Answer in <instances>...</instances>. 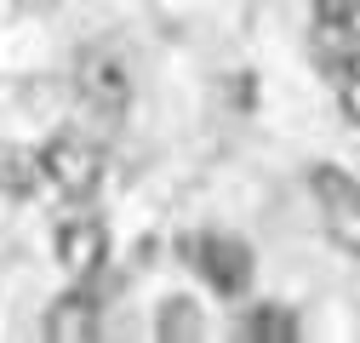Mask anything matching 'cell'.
I'll return each instance as SVG.
<instances>
[{"instance_id":"cell-3","label":"cell","mask_w":360,"mask_h":343,"mask_svg":"<svg viewBox=\"0 0 360 343\" xmlns=\"http://www.w3.org/2000/svg\"><path fill=\"white\" fill-rule=\"evenodd\" d=\"M184 252L195 257V269H200L223 297H235V292L252 286V252H246V240H235V235H200V240H189Z\"/></svg>"},{"instance_id":"cell-10","label":"cell","mask_w":360,"mask_h":343,"mask_svg":"<svg viewBox=\"0 0 360 343\" xmlns=\"http://www.w3.org/2000/svg\"><path fill=\"white\" fill-rule=\"evenodd\" d=\"M354 6H360V0H314V18H321L326 29H349L354 23Z\"/></svg>"},{"instance_id":"cell-1","label":"cell","mask_w":360,"mask_h":343,"mask_svg":"<svg viewBox=\"0 0 360 343\" xmlns=\"http://www.w3.org/2000/svg\"><path fill=\"white\" fill-rule=\"evenodd\" d=\"M40 166H46V183L58 195H69V200H86L103 183V149L75 138V132H63V138H52L46 149H40Z\"/></svg>"},{"instance_id":"cell-8","label":"cell","mask_w":360,"mask_h":343,"mask_svg":"<svg viewBox=\"0 0 360 343\" xmlns=\"http://www.w3.org/2000/svg\"><path fill=\"white\" fill-rule=\"evenodd\" d=\"M160 337H166V343H172V337H200V315H195L189 297H172V304L160 309Z\"/></svg>"},{"instance_id":"cell-9","label":"cell","mask_w":360,"mask_h":343,"mask_svg":"<svg viewBox=\"0 0 360 343\" xmlns=\"http://www.w3.org/2000/svg\"><path fill=\"white\" fill-rule=\"evenodd\" d=\"M246 337H269V343H292V337H297V321H292L286 309H257V315L246 321Z\"/></svg>"},{"instance_id":"cell-6","label":"cell","mask_w":360,"mask_h":343,"mask_svg":"<svg viewBox=\"0 0 360 343\" xmlns=\"http://www.w3.org/2000/svg\"><path fill=\"white\" fill-rule=\"evenodd\" d=\"M80 98L92 103V109H103V115H120L126 109V98H131V80H126V69L115 63V58H86L80 63Z\"/></svg>"},{"instance_id":"cell-5","label":"cell","mask_w":360,"mask_h":343,"mask_svg":"<svg viewBox=\"0 0 360 343\" xmlns=\"http://www.w3.org/2000/svg\"><path fill=\"white\" fill-rule=\"evenodd\" d=\"M46 337L52 343H92L98 337V297L92 292H63L58 304L46 309Z\"/></svg>"},{"instance_id":"cell-4","label":"cell","mask_w":360,"mask_h":343,"mask_svg":"<svg viewBox=\"0 0 360 343\" xmlns=\"http://www.w3.org/2000/svg\"><path fill=\"white\" fill-rule=\"evenodd\" d=\"M109 252V229L98 218H63L58 224V264L69 275H92Z\"/></svg>"},{"instance_id":"cell-2","label":"cell","mask_w":360,"mask_h":343,"mask_svg":"<svg viewBox=\"0 0 360 343\" xmlns=\"http://www.w3.org/2000/svg\"><path fill=\"white\" fill-rule=\"evenodd\" d=\"M314 200H321V212H326V235L349 252V257H360V183L349 178V172H338V166H314Z\"/></svg>"},{"instance_id":"cell-7","label":"cell","mask_w":360,"mask_h":343,"mask_svg":"<svg viewBox=\"0 0 360 343\" xmlns=\"http://www.w3.org/2000/svg\"><path fill=\"white\" fill-rule=\"evenodd\" d=\"M46 166H40V149H23V143H0V195H34Z\"/></svg>"},{"instance_id":"cell-11","label":"cell","mask_w":360,"mask_h":343,"mask_svg":"<svg viewBox=\"0 0 360 343\" xmlns=\"http://www.w3.org/2000/svg\"><path fill=\"white\" fill-rule=\"evenodd\" d=\"M343 115H349V120H360V63L343 75Z\"/></svg>"}]
</instances>
